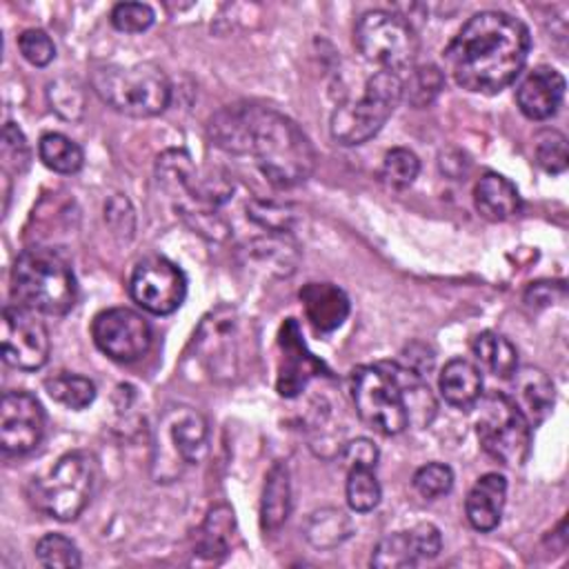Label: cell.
I'll return each mask as SVG.
<instances>
[{
	"label": "cell",
	"mask_w": 569,
	"mask_h": 569,
	"mask_svg": "<svg viewBox=\"0 0 569 569\" xmlns=\"http://www.w3.org/2000/svg\"><path fill=\"white\" fill-rule=\"evenodd\" d=\"M153 9L144 2H118L111 9V24L122 33H142L153 24Z\"/></svg>",
	"instance_id": "39"
},
{
	"label": "cell",
	"mask_w": 569,
	"mask_h": 569,
	"mask_svg": "<svg viewBox=\"0 0 569 569\" xmlns=\"http://www.w3.org/2000/svg\"><path fill=\"white\" fill-rule=\"evenodd\" d=\"M91 87L104 104L131 118L158 116L171 100V82L153 62L96 67L91 71Z\"/></svg>",
	"instance_id": "5"
},
{
	"label": "cell",
	"mask_w": 569,
	"mask_h": 569,
	"mask_svg": "<svg viewBox=\"0 0 569 569\" xmlns=\"http://www.w3.org/2000/svg\"><path fill=\"white\" fill-rule=\"evenodd\" d=\"M507 500V480L500 473L480 476L465 500V513L476 531H493L500 525Z\"/></svg>",
	"instance_id": "21"
},
{
	"label": "cell",
	"mask_w": 569,
	"mask_h": 569,
	"mask_svg": "<svg viewBox=\"0 0 569 569\" xmlns=\"http://www.w3.org/2000/svg\"><path fill=\"white\" fill-rule=\"evenodd\" d=\"M320 371L322 362L307 349L298 320L287 318L278 331L276 391L282 398H296Z\"/></svg>",
	"instance_id": "16"
},
{
	"label": "cell",
	"mask_w": 569,
	"mask_h": 569,
	"mask_svg": "<svg viewBox=\"0 0 569 569\" xmlns=\"http://www.w3.org/2000/svg\"><path fill=\"white\" fill-rule=\"evenodd\" d=\"M240 253L247 267L258 269L273 278L291 276L300 260L298 242L289 233H278V231H267V236L249 240L240 249Z\"/></svg>",
	"instance_id": "19"
},
{
	"label": "cell",
	"mask_w": 569,
	"mask_h": 569,
	"mask_svg": "<svg viewBox=\"0 0 569 569\" xmlns=\"http://www.w3.org/2000/svg\"><path fill=\"white\" fill-rule=\"evenodd\" d=\"M438 387L449 405L458 409H469L476 407L482 396V376L473 362L465 358H453L442 367Z\"/></svg>",
	"instance_id": "24"
},
{
	"label": "cell",
	"mask_w": 569,
	"mask_h": 569,
	"mask_svg": "<svg viewBox=\"0 0 569 569\" xmlns=\"http://www.w3.org/2000/svg\"><path fill=\"white\" fill-rule=\"evenodd\" d=\"M96 476L98 467L93 456L69 451L60 456L47 473L31 478L27 489L29 502L56 520H73L91 500Z\"/></svg>",
	"instance_id": "6"
},
{
	"label": "cell",
	"mask_w": 569,
	"mask_h": 569,
	"mask_svg": "<svg viewBox=\"0 0 569 569\" xmlns=\"http://www.w3.org/2000/svg\"><path fill=\"white\" fill-rule=\"evenodd\" d=\"M565 284L562 282H536L527 289L525 293V300L529 305H536V307H545V305H551L553 302V291H562Z\"/></svg>",
	"instance_id": "44"
},
{
	"label": "cell",
	"mask_w": 569,
	"mask_h": 569,
	"mask_svg": "<svg viewBox=\"0 0 569 569\" xmlns=\"http://www.w3.org/2000/svg\"><path fill=\"white\" fill-rule=\"evenodd\" d=\"M251 342L253 338L247 331L244 318L229 305H220L209 311L193 333L196 356L207 373L218 382H231L242 376Z\"/></svg>",
	"instance_id": "9"
},
{
	"label": "cell",
	"mask_w": 569,
	"mask_h": 569,
	"mask_svg": "<svg viewBox=\"0 0 569 569\" xmlns=\"http://www.w3.org/2000/svg\"><path fill=\"white\" fill-rule=\"evenodd\" d=\"M38 156L44 162V167H49L56 173H76L82 169L84 162V153L80 149L78 142H73L71 138H67L64 133H44L38 142Z\"/></svg>",
	"instance_id": "29"
},
{
	"label": "cell",
	"mask_w": 569,
	"mask_h": 569,
	"mask_svg": "<svg viewBox=\"0 0 569 569\" xmlns=\"http://www.w3.org/2000/svg\"><path fill=\"white\" fill-rule=\"evenodd\" d=\"M0 342L2 358L7 365L36 371L47 365L51 342L44 322L36 316V311L22 305H4L0 320Z\"/></svg>",
	"instance_id": "12"
},
{
	"label": "cell",
	"mask_w": 569,
	"mask_h": 569,
	"mask_svg": "<svg viewBox=\"0 0 569 569\" xmlns=\"http://www.w3.org/2000/svg\"><path fill=\"white\" fill-rule=\"evenodd\" d=\"M473 204L482 218L500 222L513 218L520 211L522 200L509 178L489 171L473 187Z\"/></svg>",
	"instance_id": "22"
},
{
	"label": "cell",
	"mask_w": 569,
	"mask_h": 569,
	"mask_svg": "<svg viewBox=\"0 0 569 569\" xmlns=\"http://www.w3.org/2000/svg\"><path fill=\"white\" fill-rule=\"evenodd\" d=\"M529 47L531 36L520 18L505 11H480L447 44L445 62L462 89L498 93L518 78Z\"/></svg>",
	"instance_id": "2"
},
{
	"label": "cell",
	"mask_w": 569,
	"mask_h": 569,
	"mask_svg": "<svg viewBox=\"0 0 569 569\" xmlns=\"http://www.w3.org/2000/svg\"><path fill=\"white\" fill-rule=\"evenodd\" d=\"M18 49L33 67H47L56 58V44L42 29H27L18 36Z\"/></svg>",
	"instance_id": "40"
},
{
	"label": "cell",
	"mask_w": 569,
	"mask_h": 569,
	"mask_svg": "<svg viewBox=\"0 0 569 569\" xmlns=\"http://www.w3.org/2000/svg\"><path fill=\"white\" fill-rule=\"evenodd\" d=\"M129 293L144 311L167 316L184 302L187 278L171 260L162 256H147L138 260L131 271Z\"/></svg>",
	"instance_id": "13"
},
{
	"label": "cell",
	"mask_w": 569,
	"mask_h": 569,
	"mask_svg": "<svg viewBox=\"0 0 569 569\" xmlns=\"http://www.w3.org/2000/svg\"><path fill=\"white\" fill-rule=\"evenodd\" d=\"M473 356L498 378H511L518 369V351L516 347L496 331H482L473 338Z\"/></svg>",
	"instance_id": "27"
},
{
	"label": "cell",
	"mask_w": 569,
	"mask_h": 569,
	"mask_svg": "<svg viewBox=\"0 0 569 569\" xmlns=\"http://www.w3.org/2000/svg\"><path fill=\"white\" fill-rule=\"evenodd\" d=\"M209 451V429L200 411L187 405H171L162 411L153 438V476L171 482L187 465H198Z\"/></svg>",
	"instance_id": "8"
},
{
	"label": "cell",
	"mask_w": 569,
	"mask_h": 569,
	"mask_svg": "<svg viewBox=\"0 0 569 569\" xmlns=\"http://www.w3.org/2000/svg\"><path fill=\"white\" fill-rule=\"evenodd\" d=\"M442 538L436 525L420 522L405 531L387 533L378 540L371 553V567L378 569H405L420 560H431L440 553Z\"/></svg>",
	"instance_id": "17"
},
{
	"label": "cell",
	"mask_w": 569,
	"mask_h": 569,
	"mask_svg": "<svg viewBox=\"0 0 569 569\" xmlns=\"http://www.w3.org/2000/svg\"><path fill=\"white\" fill-rule=\"evenodd\" d=\"M351 400L360 420L382 436H398L407 427H429L438 409L425 378L400 362L356 367Z\"/></svg>",
	"instance_id": "3"
},
{
	"label": "cell",
	"mask_w": 569,
	"mask_h": 569,
	"mask_svg": "<svg viewBox=\"0 0 569 569\" xmlns=\"http://www.w3.org/2000/svg\"><path fill=\"white\" fill-rule=\"evenodd\" d=\"M36 558L42 567H64V569H76L82 562L76 542L62 533H44L36 542Z\"/></svg>",
	"instance_id": "34"
},
{
	"label": "cell",
	"mask_w": 569,
	"mask_h": 569,
	"mask_svg": "<svg viewBox=\"0 0 569 569\" xmlns=\"http://www.w3.org/2000/svg\"><path fill=\"white\" fill-rule=\"evenodd\" d=\"M44 436V411L36 396L7 391L0 402V447L7 456L31 453Z\"/></svg>",
	"instance_id": "15"
},
{
	"label": "cell",
	"mask_w": 569,
	"mask_h": 569,
	"mask_svg": "<svg viewBox=\"0 0 569 569\" xmlns=\"http://www.w3.org/2000/svg\"><path fill=\"white\" fill-rule=\"evenodd\" d=\"M420 173V160L413 151L405 147H393L385 153L382 167H380V178L393 187V189H405L413 184V180Z\"/></svg>",
	"instance_id": "33"
},
{
	"label": "cell",
	"mask_w": 569,
	"mask_h": 569,
	"mask_svg": "<svg viewBox=\"0 0 569 569\" xmlns=\"http://www.w3.org/2000/svg\"><path fill=\"white\" fill-rule=\"evenodd\" d=\"M29 144L24 133L20 131V127L16 122H4L2 129V160L7 169H13L18 173H22L29 167Z\"/></svg>",
	"instance_id": "41"
},
{
	"label": "cell",
	"mask_w": 569,
	"mask_h": 569,
	"mask_svg": "<svg viewBox=\"0 0 569 569\" xmlns=\"http://www.w3.org/2000/svg\"><path fill=\"white\" fill-rule=\"evenodd\" d=\"M51 109L64 120H78L84 111V93L76 80L58 78L47 87Z\"/></svg>",
	"instance_id": "36"
},
{
	"label": "cell",
	"mask_w": 569,
	"mask_h": 569,
	"mask_svg": "<svg viewBox=\"0 0 569 569\" xmlns=\"http://www.w3.org/2000/svg\"><path fill=\"white\" fill-rule=\"evenodd\" d=\"M442 89H445V76L436 64L416 67L409 73V78L402 80V98L416 109L429 107L440 96Z\"/></svg>",
	"instance_id": "31"
},
{
	"label": "cell",
	"mask_w": 569,
	"mask_h": 569,
	"mask_svg": "<svg viewBox=\"0 0 569 569\" xmlns=\"http://www.w3.org/2000/svg\"><path fill=\"white\" fill-rule=\"evenodd\" d=\"M247 216L264 227L267 231H278V233H289L291 224L296 220V213L289 204H280V202H271V200H249L247 202Z\"/></svg>",
	"instance_id": "37"
},
{
	"label": "cell",
	"mask_w": 569,
	"mask_h": 569,
	"mask_svg": "<svg viewBox=\"0 0 569 569\" xmlns=\"http://www.w3.org/2000/svg\"><path fill=\"white\" fill-rule=\"evenodd\" d=\"M44 389L49 393L51 400H56L58 405L80 411L84 407H89L96 398V385L78 373H69V371H60L53 373L44 380Z\"/></svg>",
	"instance_id": "30"
},
{
	"label": "cell",
	"mask_w": 569,
	"mask_h": 569,
	"mask_svg": "<svg viewBox=\"0 0 569 569\" xmlns=\"http://www.w3.org/2000/svg\"><path fill=\"white\" fill-rule=\"evenodd\" d=\"M291 513V480L284 462H273L264 478L260 500V525L264 531H278Z\"/></svg>",
	"instance_id": "25"
},
{
	"label": "cell",
	"mask_w": 569,
	"mask_h": 569,
	"mask_svg": "<svg viewBox=\"0 0 569 569\" xmlns=\"http://www.w3.org/2000/svg\"><path fill=\"white\" fill-rule=\"evenodd\" d=\"M358 51L382 67V71H405L418 56V38L409 20L398 13L373 9L358 18L353 29Z\"/></svg>",
	"instance_id": "11"
},
{
	"label": "cell",
	"mask_w": 569,
	"mask_h": 569,
	"mask_svg": "<svg viewBox=\"0 0 569 569\" xmlns=\"http://www.w3.org/2000/svg\"><path fill=\"white\" fill-rule=\"evenodd\" d=\"M91 336L96 347L116 362H136L151 347V327L133 309L111 307L93 318Z\"/></svg>",
	"instance_id": "14"
},
{
	"label": "cell",
	"mask_w": 569,
	"mask_h": 569,
	"mask_svg": "<svg viewBox=\"0 0 569 569\" xmlns=\"http://www.w3.org/2000/svg\"><path fill=\"white\" fill-rule=\"evenodd\" d=\"M104 222L109 224V229L120 236V238H131L133 229H136V213L133 207L129 202L127 196L116 193L107 200L104 204Z\"/></svg>",
	"instance_id": "42"
},
{
	"label": "cell",
	"mask_w": 569,
	"mask_h": 569,
	"mask_svg": "<svg viewBox=\"0 0 569 569\" xmlns=\"http://www.w3.org/2000/svg\"><path fill=\"white\" fill-rule=\"evenodd\" d=\"M565 98V78L553 67H536L516 89V102L529 120L551 118Z\"/></svg>",
	"instance_id": "18"
},
{
	"label": "cell",
	"mask_w": 569,
	"mask_h": 569,
	"mask_svg": "<svg viewBox=\"0 0 569 569\" xmlns=\"http://www.w3.org/2000/svg\"><path fill=\"white\" fill-rule=\"evenodd\" d=\"M453 487V471L449 465L442 462H429L422 465L416 473H413V489L422 496V498H440L445 493H449Z\"/></svg>",
	"instance_id": "38"
},
{
	"label": "cell",
	"mask_w": 569,
	"mask_h": 569,
	"mask_svg": "<svg viewBox=\"0 0 569 569\" xmlns=\"http://www.w3.org/2000/svg\"><path fill=\"white\" fill-rule=\"evenodd\" d=\"M402 100V78L393 71H376L367 78L360 98L342 102L331 113V136L345 147L371 140Z\"/></svg>",
	"instance_id": "7"
},
{
	"label": "cell",
	"mask_w": 569,
	"mask_h": 569,
	"mask_svg": "<svg viewBox=\"0 0 569 569\" xmlns=\"http://www.w3.org/2000/svg\"><path fill=\"white\" fill-rule=\"evenodd\" d=\"M11 296L31 311L62 316L78 300V282L71 264L58 251L31 247L11 267Z\"/></svg>",
	"instance_id": "4"
},
{
	"label": "cell",
	"mask_w": 569,
	"mask_h": 569,
	"mask_svg": "<svg viewBox=\"0 0 569 569\" xmlns=\"http://www.w3.org/2000/svg\"><path fill=\"white\" fill-rule=\"evenodd\" d=\"M345 496H347V505L358 513H367L376 509L382 498V489L373 469H347Z\"/></svg>",
	"instance_id": "32"
},
{
	"label": "cell",
	"mask_w": 569,
	"mask_h": 569,
	"mask_svg": "<svg viewBox=\"0 0 569 569\" xmlns=\"http://www.w3.org/2000/svg\"><path fill=\"white\" fill-rule=\"evenodd\" d=\"M516 398L513 402L527 416L529 425L542 422L553 409V382L538 367H522L513 371Z\"/></svg>",
	"instance_id": "23"
},
{
	"label": "cell",
	"mask_w": 569,
	"mask_h": 569,
	"mask_svg": "<svg viewBox=\"0 0 569 569\" xmlns=\"http://www.w3.org/2000/svg\"><path fill=\"white\" fill-rule=\"evenodd\" d=\"M233 527H236V518L233 511L227 505H218L213 507L202 527H200V536H198V553L216 560L222 558L229 551L231 545V536H233Z\"/></svg>",
	"instance_id": "28"
},
{
	"label": "cell",
	"mask_w": 569,
	"mask_h": 569,
	"mask_svg": "<svg viewBox=\"0 0 569 569\" xmlns=\"http://www.w3.org/2000/svg\"><path fill=\"white\" fill-rule=\"evenodd\" d=\"M378 458L380 451L369 438H356L342 449V462L347 469H376Z\"/></svg>",
	"instance_id": "43"
},
{
	"label": "cell",
	"mask_w": 569,
	"mask_h": 569,
	"mask_svg": "<svg viewBox=\"0 0 569 569\" xmlns=\"http://www.w3.org/2000/svg\"><path fill=\"white\" fill-rule=\"evenodd\" d=\"M211 142L229 156L251 158L276 189L302 184L316 167V151L305 131L284 113L253 102H236L209 120Z\"/></svg>",
	"instance_id": "1"
},
{
	"label": "cell",
	"mask_w": 569,
	"mask_h": 569,
	"mask_svg": "<svg viewBox=\"0 0 569 569\" xmlns=\"http://www.w3.org/2000/svg\"><path fill=\"white\" fill-rule=\"evenodd\" d=\"M476 433L482 449L502 465L520 467L531 451V425L507 393L480 396Z\"/></svg>",
	"instance_id": "10"
},
{
	"label": "cell",
	"mask_w": 569,
	"mask_h": 569,
	"mask_svg": "<svg viewBox=\"0 0 569 569\" xmlns=\"http://www.w3.org/2000/svg\"><path fill=\"white\" fill-rule=\"evenodd\" d=\"M353 531L349 516L336 507H322L309 513L302 525V533L307 542L316 549H336L340 547Z\"/></svg>",
	"instance_id": "26"
},
{
	"label": "cell",
	"mask_w": 569,
	"mask_h": 569,
	"mask_svg": "<svg viewBox=\"0 0 569 569\" xmlns=\"http://www.w3.org/2000/svg\"><path fill=\"white\" fill-rule=\"evenodd\" d=\"M298 298L309 325L320 333L336 331L349 316V298L338 284L307 282Z\"/></svg>",
	"instance_id": "20"
},
{
	"label": "cell",
	"mask_w": 569,
	"mask_h": 569,
	"mask_svg": "<svg viewBox=\"0 0 569 569\" xmlns=\"http://www.w3.org/2000/svg\"><path fill=\"white\" fill-rule=\"evenodd\" d=\"M533 156L536 162L542 171L547 173H562L569 162V151H567V138L556 131V129H545L536 136L533 144Z\"/></svg>",
	"instance_id": "35"
}]
</instances>
